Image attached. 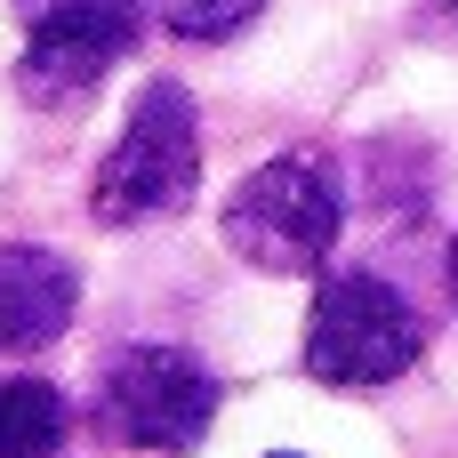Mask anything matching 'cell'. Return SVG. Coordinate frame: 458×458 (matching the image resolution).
<instances>
[{"label":"cell","mask_w":458,"mask_h":458,"mask_svg":"<svg viewBox=\"0 0 458 458\" xmlns=\"http://www.w3.org/2000/svg\"><path fill=\"white\" fill-rule=\"evenodd\" d=\"M443 282H451V314H458V233H451V250H443Z\"/></svg>","instance_id":"obj_9"},{"label":"cell","mask_w":458,"mask_h":458,"mask_svg":"<svg viewBox=\"0 0 458 458\" xmlns=\"http://www.w3.org/2000/svg\"><path fill=\"white\" fill-rule=\"evenodd\" d=\"M145 32V0H24V56L16 89L32 105L89 97Z\"/></svg>","instance_id":"obj_5"},{"label":"cell","mask_w":458,"mask_h":458,"mask_svg":"<svg viewBox=\"0 0 458 458\" xmlns=\"http://www.w3.org/2000/svg\"><path fill=\"white\" fill-rule=\"evenodd\" d=\"M201 185V113L177 81H145V97L129 105V129L113 137L89 209L105 225H145V217H177Z\"/></svg>","instance_id":"obj_3"},{"label":"cell","mask_w":458,"mask_h":458,"mask_svg":"<svg viewBox=\"0 0 458 458\" xmlns=\"http://www.w3.org/2000/svg\"><path fill=\"white\" fill-rule=\"evenodd\" d=\"M72 403L48 378H0V458H64Z\"/></svg>","instance_id":"obj_7"},{"label":"cell","mask_w":458,"mask_h":458,"mask_svg":"<svg viewBox=\"0 0 458 458\" xmlns=\"http://www.w3.org/2000/svg\"><path fill=\"white\" fill-rule=\"evenodd\" d=\"M217 403H225V386L185 346H121L89 386V427L105 443H121V451L185 458L209 443Z\"/></svg>","instance_id":"obj_2"},{"label":"cell","mask_w":458,"mask_h":458,"mask_svg":"<svg viewBox=\"0 0 458 458\" xmlns=\"http://www.w3.org/2000/svg\"><path fill=\"white\" fill-rule=\"evenodd\" d=\"M274 458H298V451H274Z\"/></svg>","instance_id":"obj_11"},{"label":"cell","mask_w":458,"mask_h":458,"mask_svg":"<svg viewBox=\"0 0 458 458\" xmlns=\"http://www.w3.org/2000/svg\"><path fill=\"white\" fill-rule=\"evenodd\" d=\"M81 274L40 242H0V354H40L72 330Z\"/></svg>","instance_id":"obj_6"},{"label":"cell","mask_w":458,"mask_h":458,"mask_svg":"<svg viewBox=\"0 0 458 458\" xmlns=\"http://www.w3.org/2000/svg\"><path fill=\"white\" fill-rule=\"evenodd\" d=\"M443 8H451V16H458V0H443Z\"/></svg>","instance_id":"obj_10"},{"label":"cell","mask_w":458,"mask_h":458,"mask_svg":"<svg viewBox=\"0 0 458 458\" xmlns=\"http://www.w3.org/2000/svg\"><path fill=\"white\" fill-rule=\"evenodd\" d=\"M266 0H153V16L177 32V40H233Z\"/></svg>","instance_id":"obj_8"},{"label":"cell","mask_w":458,"mask_h":458,"mask_svg":"<svg viewBox=\"0 0 458 458\" xmlns=\"http://www.w3.org/2000/svg\"><path fill=\"white\" fill-rule=\"evenodd\" d=\"M427 354L419 306L378 274H330L306 314V370L322 386H394Z\"/></svg>","instance_id":"obj_4"},{"label":"cell","mask_w":458,"mask_h":458,"mask_svg":"<svg viewBox=\"0 0 458 458\" xmlns=\"http://www.w3.org/2000/svg\"><path fill=\"white\" fill-rule=\"evenodd\" d=\"M225 250L258 274H322L346 233V177L330 153H274L225 193Z\"/></svg>","instance_id":"obj_1"}]
</instances>
